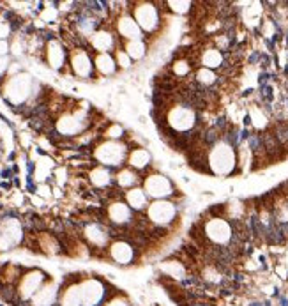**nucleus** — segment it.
Masks as SVG:
<instances>
[{
    "label": "nucleus",
    "mask_w": 288,
    "mask_h": 306,
    "mask_svg": "<svg viewBox=\"0 0 288 306\" xmlns=\"http://www.w3.org/2000/svg\"><path fill=\"white\" fill-rule=\"evenodd\" d=\"M237 163L235 159V147L230 145L226 140H219L210 147L207 154V165L209 172L214 175H228L234 172V166Z\"/></svg>",
    "instance_id": "nucleus-1"
},
{
    "label": "nucleus",
    "mask_w": 288,
    "mask_h": 306,
    "mask_svg": "<svg viewBox=\"0 0 288 306\" xmlns=\"http://www.w3.org/2000/svg\"><path fill=\"white\" fill-rule=\"evenodd\" d=\"M203 237L212 246H228L234 239V228L228 219L214 216L203 223Z\"/></svg>",
    "instance_id": "nucleus-2"
},
{
    "label": "nucleus",
    "mask_w": 288,
    "mask_h": 306,
    "mask_svg": "<svg viewBox=\"0 0 288 306\" xmlns=\"http://www.w3.org/2000/svg\"><path fill=\"white\" fill-rule=\"evenodd\" d=\"M147 221L156 227H170L177 219V205L170 200H154L145 209Z\"/></svg>",
    "instance_id": "nucleus-3"
},
{
    "label": "nucleus",
    "mask_w": 288,
    "mask_h": 306,
    "mask_svg": "<svg viewBox=\"0 0 288 306\" xmlns=\"http://www.w3.org/2000/svg\"><path fill=\"white\" fill-rule=\"evenodd\" d=\"M166 124L175 133H187L196 124V113L189 104H175L166 113Z\"/></svg>",
    "instance_id": "nucleus-4"
},
{
    "label": "nucleus",
    "mask_w": 288,
    "mask_h": 306,
    "mask_svg": "<svg viewBox=\"0 0 288 306\" xmlns=\"http://www.w3.org/2000/svg\"><path fill=\"white\" fill-rule=\"evenodd\" d=\"M143 191L152 200H168L175 195V186L166 175L154 172L149 174L143 180Z\"/></svg>",
    "instance_id": "nucleus-5"
},
{
    "label": "nucleus",
    "mask_w": 288,
    "mask_h": 306,
    "mask_svg": "<svg viewBox=\"0 0 288 306\" xmlns=\"http://www.w3.org/2000/svg\"><path fill=\"white\" fill-rule=\"evenodd\" d=\"M135 14V22L138 23V27L145 32H154L161 23V12L156 7V4L152 2H140L136 4V7L133 9Z\"/></svg>",
    "instance_id": "nucleus-6"
},
{
    "label": "nucleus",
    "mask_w": 288,
    "mask_h": 306,
    "mask_svg": "<svg viewBox=\"0 0 288 306\" xmlns=\"http://www.w3.org/2000/svg\"><path fill=\"white\" fill-rule=\"evenodd\" d=\"M111 257L119 264H131L135 258V248L125 241H119L111 246Z\"/></svg>",
    "instance_id": "nucleus-7"
},
{
    "label": "nucleus",
    "mask_w": 288,
    "mask_h": 306,
    "mask_svg": "<svg viewBox=\"0 0 288 306\" xmlns=\"http://www.w3.org/2000/svg\"><path fill=\"white\" fill-rule=\"evenodd\" d=\"M119 30L125 39L129 41H141V28L135 22L133 16H124L119 23Z\"/></svg>",
    "instance_id": "nucleus-8"
},
{
    "label": "nucleus",
    "mask_w": 288,
    "mask_h": 306,
    "mask_svg": "<svg viewBox=\"0 0 288 306\" xmlns=\"http://www.w3.org/2000/svg\"><path fill=\"white\" fill-rule=\"evenodd\" d=\"M200 64L205 69H218L223 66V53L219 51V48H207L203 50V53L200 55Z\"/></svg>",
    "instance_id": "nucleus-9"
},
{
    "label": "nucleus",
    "mask_w": 288,
    "mask_h": 306,
    "mask_svg": "<svg viewBox=\"0 0 288 306\" xmlns=\"http://www.w3.org/2000/svg\"><path fill=\"white\" fill-rule=\"evenodd\" d=\"M125 200L129 203L131 209L135 211H143V209L149 207V197L145 195V191L141 188H133L125 193Z\"/></svg>",
    "instance_id": "nucleus-10"
},
{
    "label": "nucleus",
    "mask_w": 288,
    "mask_h": 306,
    "mask_svg": "<svg viewBox=\"0 0 288 306\" xmlns=\"http://www.w3.org/2000/svg\"><path fill=\"white\" fill-rule=\"evenodd\" d=\"M129 165L136 170H143L150 165V152L145 149H135L129 156Z\"/></svg>",
    "instance_id": "nucleus-11"
},
{
    "label": "nucleus",
    "mask_w": 288,
    "mask_h": 306,
    "mask_svg": "<svg viewBox=\"0 0 288 306\" xmlns=\"http://www.w3.org/2000/svg\"><path fill=\"white\" fill-rule=\"evenodd\" d=\"M110 214H111V219H113L117 225H125L131 219V207L125 205V203H122V202H117V203H113Z\"/></svg>",
    "instance_id": "nucleus-12"
},
{
    "label": "nucleus",
    "mask_w": 288,
    "mask_h": 306,
    "mask_svg": "<svg viewBox=\"0 0 288 306\" xmlns=\"http://www.w3.org/2000/svg\"><path fill=\"white\" fill-rule=\"evenodd\" d=\"M196 82L200 83V85H203V87H210V85H214V83L218 82V76H216L214 71L201 67V69L196 71Z\"/></svg>",
    "instance_id": "nucleus-13"
},
{
    "label": "nucleus",
    "mask_w": 288,
    "mask_h": 306,
    "mask_svg": "<svg viewBox=\"0 0 288 306\" xmlns=\"http://www.w3.org/2000/svg\"><path fill=\"white\" fill-rule=\"evenodd\" d=\"M147 51V46L141 43V41H129L125 46V53L129 55L131 59H141Z\"/></svg>",
    "instance_id": "nucleus-14"
},
{
    "label": "nucleus",
    "mask_w": 288,
    "mask_h": 306,
    "mask_svg": "<svg viewBox=\"0 0 288 306\" xmlns=\"http://www.w3.org/2000/svg\"><path fill=\"white\" fill-rule=\"evenodd\" d=\"M172 71H173L175 76H187L191 73V64L187 62V60H175L173 64H172Z\"/></svg>",
    "instance_id": "nucleus-15"
},
{
    "label": "nucleus",
    "mask_w": 288,
    "mask_h": 306,
    "mask_svg": "<svg viewBox=\"0 0 288 306\" xmlns=\"http://www.w3.org/2000/svg\"><path fill=\"white\" fill-rule=\"evenodd\" d=\"M138 180V175L133 170H122L119 174V184L120 186H133Z\"/></svg>",
    "instance_id": "nucleus-16"
},
{
    "label": "nucleus",
    "mask_w": 288,
    "mask_h": 306,
    "mask_svg": "<svg viewBox=\"0 0 288 306\" xmlns=\"http://www.w3.org/2000/svg\"><path fill=\"white\" fill-rule=\"evenodd\" d=\"M166 6H168L170 11L177 12V14H184V12H187L191 9V2H166Z\"/></svg>",
    "instance_id": "nucleus-17"
},
{
    "label": "nucleus",
    "mask_w": 288,
    "mask_h": 306,
    "mask_svg": "<svg viewBox=\"0 0 288 306\" xmlns=\"http://www.w3.org/2000/svg\"><path fill=\"white\" fill-rule=\"evenodd\" d=\"M119 62L122 67H127L129 66V55L124 53V51H119Z\"/></svg>",
    "instance_id": "nucleus-18"
},
{
    "label": "nucleus",
    "mask_w": 288,
    "mask_h": 306,
    "mask_svg": "<svg viewBox=\"0 0 288 306\" xmlns=\"http://www.w3.org/2000/svg\"><path fill=\"white\" fill-rule=\"evenodd\" d=\"M108 306H127V303H124L122 299H119V301H113V303H110Z\"/></svg>",
    "instance_id": "nucleus-19"
}]
</instances>
